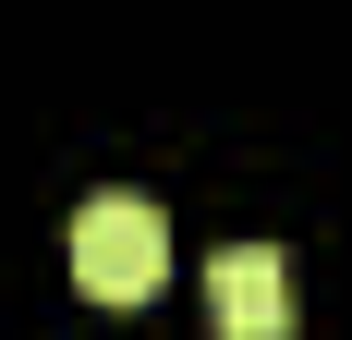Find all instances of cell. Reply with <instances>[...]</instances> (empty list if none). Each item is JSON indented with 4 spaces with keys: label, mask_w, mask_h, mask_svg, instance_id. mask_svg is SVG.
Instances as JSON below:
<instances>
[{
    "label": "cell",
    "mask_w": 352,
    "mask_h": 340,
    "mask_svg": "<svg viewBox=\"0 0 352 340\" xmlns=\"http://www.w3.org/2000/svg\"><path fill=\"white\" fill-rule=\"evenodd\" d=\"M158 268H170V219H158V195L109 182V195L73 206V279H85L98 304H146Z\"/></svg>",
    "instance_id": "6da1fadb"
},
{
    "label": "cell",
    "mask_w": 352,
    "mask_h": 340,
    "mask_svg": "<svg viewBox=\"0 0 352 340\" xmlns=\"http://www.w3.org/2000/svg\"><path fill=\"white\" fill-rule=\"evenodd\" d=\"M207 316H219V340H280V328H292V268H280V243H219Z\"/></svg>",
    "instance_id": "7a4b0ae2"
}]
</instances>
